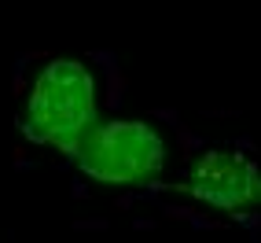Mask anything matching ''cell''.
Masks as SVG:
<instances>
[{"label": "cell", "mask_w": 261, "mask_h": 243, "mask_svg": "<svg viewBox=\"0 0 261 243\" xmlns=\"http://www.w3.org/2000/svg\"><path fill=\"white\" fill-rule=\"evenodd\" d=\"M121 66L111 52H44L15 70V126L33 151L70 159L99 121L118 114Z\"/></svg>", "instance_id": "1"}, {"label": "cell", "mask_w": 261, "mask_h": 243, "mask_svg": "<svg viewBox=\"0 0 261 243\" xmlns=\"http://www.w3.org/2000/svg\"><path fill=\"white\" fill-rule=\"evenodd\" d=\"M180 126L166 114H111L66 159L81 184L96 192H159L184 162Z\"/></svg>", "instance_id": "2"}, {"label": "cell", "mask_w": 261, "mask_h": 243, "mask_svg": "<svg viewBox=\"0 0 261 243\" xmlns=\"http://www.w3.org/2000/svg\"><path fill=\"white\" fill-rule=\"evenodd\" d=\"M169 206L224 225L261 221V151L247 140L188 148L177 173L159 188Z\"/></svg>", "instance_id": "3"}]
</instances>
